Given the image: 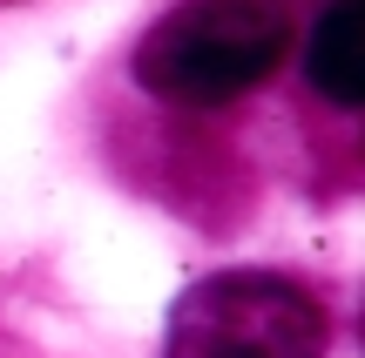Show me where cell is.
Wrapping results in <instances>:
<instances>
[{
	"label": "cell",
	"mask_w": 365,
	"mask_h": 358,
	"mask_svg": "<svg viewBox=\"0 0 365 358\" xmlns=\"http://www.w3.org/2000/svg\"><path fill=\"white\" fill-rule=\"evenodd\" d=\"M291 48L284 0H176L135 48V81L163 102L217 108L257 88Z\"/></svg>",
	"instance_id": "6da1fadb"
},
{
	"label": "cell",
	"mask_w": 365,
	"mask_h": 358,
	"mask_svg": "<svg viewBox=\"0 0 365 358\" xmlns=\"http://www.w3.org/2000/svg\"><path fill=\"white\" fill-rule=\"evenodd\" d=\"M325 305L277 270H217L170 311V358H325Z\"/></svg>",
	"instance_id": "7a4b0ae2"
},
{
	"label": "cell",
	"mask_w": 365,
	"mask_h": 358,
	"mask_svg": "<svg viewBox=\"0 0 365 358\" xmlns=\"http://www.w3.org/2000/svg\"><path fill=\"white\" fill-rule=\"evenodd\" d=\"M312 88L339 108L365 102V0H331L325 21L312 34V61H304Z\"/></svg>",
	"instance_id": "3957f363"
}]
</instances>
